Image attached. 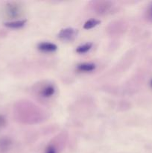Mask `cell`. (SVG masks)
<instances>
[{
	"label": "cell",
	"instance_id": "4",
	"mask_svg": "<svg viewBox=\"0 0 152 153\" xmlns=\"http://www.w3.org/2000/svg\"><path fill=\"white\" fill-rule=\"evenodd\" d=\"M56 93V88L52 83L43 84L39 89L38 94L40 97L43 99H50Z\"/></svg>",
	"mask_w": 152,
	"mask_h": 153
},
{
	"label": "cell",
	"instance_id": "6",
	"mask_svg": "<svg viewBox=\"0 0 152 153\" xmlns=\"http://www.w3.org/2000/svg\"><path fill=\"white\" fill-rule=\"evenodd\" d=\"M96 68V65L94 63H80L78 64L76 67L77 71L81 72V73H91L93 72Z\"/></svg>",
	"mask_w": 152,
	"mask_h": 153
},
{
	"label": "cell",
	"instance_id": "9",
	"mask_svg": "<svg viewBox=\"0 0 152 153\" xmlns=\"http://www.w3.org/2000/svg\"><path fill=\"white\" fill-rule=\"evenodd\" d=\"M100 23H101V20H99V19H94V18H92V19H88V20L83 24V28L86 30H89L91 29V28H95V26L98 25Z\"/></svg>",
	"mask_w": 152,
	"mask_h": 153
},
{
	"label": "cell",
	"instance_id": "14",
	"mask_svg": "<svg viewBox=\"0 0 152 153\" xmlns=\"http://www.w3.org/2000/svg\"><path fill=\"white\" fill-rule=\"evenodd\" d=\"M151 88H152V79H151Z\"/></svg>",
	"mask_w": 152,
	"mask_h": 153
},
{
	"label": "cell",
	"instance_id": "12",
	"mask_svg": "<svg viewBox=\"0 0 152 153\" xmlns=\"http://www.w3.org/2000/svg\"><path fill=\"white\" fill-rule=\"evenodd\" d=\"M146 16H147V19L150 22H152V2L149 4L148 7L147 12H146Z\"/></svg>",
	"mask_w": 152,
	"mask_h": 153
},
{
	"label": "cell",
	"instance_id": "2",
	"mask_svg": "<svg viewBox=\"0 0 152 153\" xmlns=\"http://www.w3.org/2000/svg\"><path fill=\"white\" fill-rule=\"evenodd\" d=\"M92 8L96 13L104 15L109 13L113 8V2L110 1H92Z\"/></svg>",
	"mask_w": 152,
	"mask_h": 153
},
{
	"label": "cell",
	"instance_id": "11",
	"mask_svg": "<svg viewBox=\"0 0 152 153\" xmlns=\"http://www.w3.org/2000/svg\"><path fill=\"white\" fill-rule=\"evenodd\" d=\"M45 153H58V149L54 144H49L46 147Z\"/></svg>",
	"mask_w": 152,
	"mask_h": 153
},
{
	"label": "cell",
	"instance_id": "5",
	"mask_svg": "<svg viewBox=\"0 0 152 153\" xmlns=\"http://www.w3.org/2000/svg\"><path fill=\"white\" fill-rule=\"evenodd\" d=\"M37 49L43 52H54L58 50V47L56 44L49 41L40 42L37 44Z\"/></svg>",
	"mask_w": 152,
	"mask_h": 153
},
{
	"label": "cell",
	"instance_id": "8",
	"mask_svg": "<svg viewBox=\"0 0 152 153\" xmlns=\"http://www.w3.org/2000/svg\"><path fill=\"white\" fill-rule=\"evenodd\" d=\"M92 47V43H83V44L77 46L75 49V52L78 54H85L86 52H89Z\"/></svg>",
	"mask_w": 152,
	"mask_h": 153
},
{
	"label": "cell",
	"instance_id": "1",
	"mask_svg": "<svg viewBox=\"0 0 152 153\" xmlns=\"http://www.w3.org/2000/svg\"><path fill=\"white\" fill-rule=\"evenodd\" d=\"M4 12L9 18L16 19L23 14L24 7L22 3L19 1H10L6 4Z\"/></svg>",
	"mask_w": 152,
	"mask_h": 153
},
{
	"label": "cell",
	"instance_id": "10",
	"mask_svg": "<svg viewBox=\"0 0 152 153\" xmlns=\"http://www.w3.org/2000/svg\"><path fill=\"white\" fill-rule=\"evenodd\" d=\"M12 141L8 137H3L0 139V150L6 151L10 147Z\"/></svg>",
	"mask_w": 152,
	"mask_h": 153
},
{
	"label": "cell",
	"instance_id": "13",
	"mask_svg": "<svg viewBox=\"0 0 152 153\" xmlns=\"http://www.w3.org/2000/svg\"><path fill=\"white\" fill-rule=\"evenodd\" d=\"M6 125V119L2 116V115H0V128H2V127L5 126Z\"/></svg>",
	"mask_w": 152,
	"mask_h": 153
},
{
	"label": "cell",
	"instance_id": "3",
	"mask_svg": "<svg viewBox=\"0 0 152 153\" xmlns=\"http://www.w3.org/2000/svg\"><path fill=\"white\" fill-rule=\"evenodd\" d=\"M78 31L72 27L62 28L58 34V37L60 40L66 42L73 41L77 37Z\"/></svg>",
	"mask_w": 152,
	"mask_h": 153
},
{
	"label": "cell",
	"instance_id": "7",
	"mask_svg": "<svg viewBox=\"0 0 152 153\" xmlns=\"http://www.w3.org/2000/svg\"><path fill=\"white\" fill-rule=\"evenodd\" d=\"M27 20L25 19H17V20H12L9 21L4 23V25L7 28H14V29H18V28H21L26 24Z\"/></svg>",
	"mask_w": 152,
	"mask_h": 153
}]
</instances>
